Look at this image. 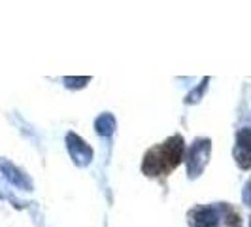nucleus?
I'll return each instance as SVG.
<instances>
[{"label": "nucleus", "instance_id": "423d86ee", "mask_svg": "<svg viewBox=\"0 0 251 227\" xmlns=\"http://www.w3.org/2000/svg\"><path fill=\"white\" fill-rule=\"evenodd\" d=\"M189 224L193 227H217L219 212L215 204H201L189 212Z\"/></svg>", "mask_w": 251, "mask_h": 227}, {"label": "nucleus", "instance_id": "9b49d317", "mask_svg": "<svg viewBox=\"0 0 251 227\" xmlns=\"http://www.w3.org/2000/svg\"><path fill=\"white\" fill-rule=\"evenodd\" d=\"M242 199H244V202L246 204H250L251 206V180L244 186V191H242Z\"/></svg>", "mask_w": 251, "mask_h": 227}, {"label": "nucleus", "instance_id": "f03ea898", "mask_svg": "<svg viewBox=\"0 0 251 227\" xmlns=\"http://www.w3.org/2000/svg\"><path fill=\"white\" fill-rule=\"evenodd\" d=\"M212 155V140L210 139H195L187 155H185V165H187L189 180H197L204 172L206 165Z\"/></svg>", "mask_w": 251, "mask_h": 227}, {"label": "nucleus", "instance_id": "f8f14e48", "mask_svg": "<svg viewBox=\"0 0 251 227\" xmlns=\"http://www.w3.org/2000/svg\"><path fill=\"white\" fill-rule=\"evenodd\" d=\"M250 227H251V218H250Z\"/></svg>", "mask_w": 251, "mask_h": 227}, {"label": "nucleus", "instance_id": "0eeeda50", "mask_svg": "<svg viewBox=\"0 0 251 227\" xmlns=\"http://www.w3.org/2000/svg\"><path fill=\"white\" fill-rule=\"evenodd\" d=\"M117 129V121L113 117V114L110 112H102L97 119H95V131L99 137H104V139H110Z\"/></svg>", "mask_w": 251, "mask_h": 227}, {"label": "nucleus", "instance_id": "f257e3e1", "mask_svg": "<svg viewBox=\"0 0 251 227\" xmlns=\"http://www.w3.org/2000/svg\"><path fill=\"white\" fill-rule=\"evenodd\" d=\"M185 159V140L181 135H172L144 153L142 172L146 176H166Z\"/></svg>", "mask_w": 251, "mask_h": 227}, {"label": "nucleus", "instance_id": "39448f33", "mask_svg": "<svg viewBox=\"0 0 251 227\" xmlns=\"http://www.w3.org/2000/svg\"><path fill=\"white\" fill-rule=\"evenodd\" d=\"M0 170H2L4 178H6L10 184H13L15 188L25 189V191H32V189H34V184H32L30 176L26 174L25 170H21L19 167H15L10 159H4V157L0 159Z\"/></svg>", "mask_w": 251, "mask_h": 227}, {"label": "nucleus", "instance_id": "1a4fd4ad", "mask_svg": "<svg viewBox=\"0 0 251 227\" xmlns=\"http://www.w3.org/2000/svg\"><path fill=\"white\" fill-rule=\"evenodd\" d=\"M208 84H210V78H208V76L202 78L201 84H199L195 89L189 91V95L185 97V104H197V102H201V99L204 97V91L208 89Z\"/></svg>", "mask_w": 251, "mask_h": 227}, {"label": "nucleus", "instance_id": "9d476101", "mask_svg": "<svg viewBox=\"0 0 251 227\" xmlns=\"http://www.w3.org/2000/svg\"><path fill=\"white\" fill-rule=\"evenodd\" d=\"M63 82L68 89H83L91 82V76H64Z\"/></svg>", "mask_w": 251, "mask_h": 227}, {"label": "nucleus", "instance_id": "6e6552de", "mask_svg": "<svg viewBox=\"0 0 251 227\" xmlns=\"http://www.w3.org/2000/svg\"><path fill=\"white\" fill-rule=\"evenodd\" d=\"M215 208L219 212V220H223L226 224V227H242L240 214L236 212V208L232 204H228V202H217Z\"/></svg>", "mask_w": 251, "mask_h": 227}, {"label": "nucleus", "instance_id": "20e7f679", "mask_svg": "<svg viewBox=\"0 0 251 227\" xmlns=\"http://www.w3.org/2000/svg\"><path fill=\"white\" fill-rule=\"evenodd\" d=\"M232 155L242 170H251V127H242L236 133Z\"/></svg>", "mask_w": 251, "mask_h": 227}, {"label": "nucleus", "instance_id": "7ed1b4c3", "mask_svg": "<svg viewBox=\"0 0 251 227\" xmlns=\"http://www.w3.org/2000/svg\"><path fill=\"white\" fill-rule=\"evenodd\" d=\"M64 142H66V150L70 153V159L75 167H89L91 165L93 157H95V151L79 135L70 131V133H66Z\"/></svg>", "mask_w": 251, "mask_h": 227}]
</instances>
